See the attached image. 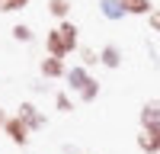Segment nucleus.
<instances>
[{
	"label": "nucleus",
	"instance_id": "nucleus-1",
	"mask_svg": "<svg viewBox=\"0 0 160 154\" xmlns=\"http://www.w3.org/2000/svg\"><path fill=\"white\" fill-rule=\"evenodd\" d=\"M80 48V29L71 23V19H64V23H58L55 29H48V35H45V51L51 58H68L71 51H77Z\"/></svg>",
	"mask_w": 160,
	"mask_h": 154
},
{
	"label": "nucleus",
	"instance_id": "nucleus-2",
	"mask_svg": "<svg viewBox=\"0 0 160 154\" xmlns=\"http://www.w3.org/2000/svg\"><path fill=\"white\" fill-rule=\"evenodd\" d=\"M64 80H68V90H71V93H74L80 103H93V100L99 96V80H96V77H93V74L83 68V64L71 68Z\"/></svg>",
	"mask_w": 160,
	"mask_h": 154
},
{
	"label": "nucleus",
	"instance_id": "nucleus-3",
	"mask_svg": "<svg viewBox=\"0 0 160 154\" xmlns=\"http://www.w3.org/2000/svg\"><path fill=\"white\" fill-rule=\"evenodd\" d=\"M3 135L13 141V145H19V148H26V145H29V125H26L22 119H19V116H10V119H7V125H3Z\"/></svg>",
	"mask_w": 160,
	"mask_h": 154
},
{
	"label": "nucleus",
	"instance_id": "nucleus-4",
	"mask_svg": "<svg viewBox=\"0 0 160 154\" xmlns=\"http://www.w3.org/2000/svg\"><path fill=\"white\" fill-rule=\"evenodd\" d=\"M16 116L29 125V132H38V128H45V122H48L35 103H19V106H16Z\"/></svg>",
	"mask_w": 160,
	"mask_h": 154
},
{
	"label": "nucleus",
	"instance_id": "nucleus-5",
	"mask_svg": "<svg viewBox=\"0 0 160 154\" xmlns=\"http://www.w3.org/2000/svg\"><path fill=\"white\" fill-rule=\"evenodd\" d=\"M38 71H42V77L45 80H58V77H68V64H64V58H51V55H45L42 58V64H38Z\"/></svg>",
	"mask_w": 160,
	"mask_h": 154
},
{
	"label": "nucleus",
	"instance_id": "nucleus-6",
	"mask_svg": "<svg viewBox=\"0 0 160 154\" xmlns=\"http://www.w3.org/2000/svg\"><path fill=\"white\" fill-rule=\"evenodd\" d=\"M141 128H160V100H148L138 112Z\"/></svg>",
	"mask_w": 160,
	"mask_h": 154
},
{
	"label": "nucleus",
	"instance_id": "nucleus-7",
	"mask_svg": "<svg viewBox=\"0 0 160 154\" xmlns=\"http://www.w3.org/2000/svg\"><path fill=\"white\" fill-rule=\"evenodd\" d=\"M138 148L144 154H160V128H141L138 132Z\"/></svg>",
	"mask_w": 160,
	"mask_h": 154
},
{
	"label": "nucleus",
	"instance_id": "nucleus-8",
	"mask_svg": "<svg viewBox=\"0 0 160 154\" xmlns=\"http://www.w3.org/2000/svg\"><path fill=\"white\" fill-rule=\"evenodd\" d=\"M99 13L109 23H118V19H125L128 13H125V7H122V0H99Z\"/></svg>",
	"mask_w": 160,
	"mask_h": 154
},
{
	"label": "nucleus",
	"instance_id": "nucleus-9",
	"mask_svg": "<svg viewBox=\"0 0 160 154\" xmlns=\"http://www.w3.org/2000/svg\"><path fill=\"white\" fill-rule=\"evenodd\" d=\"M99 64L109 68V71H115L118 64H122V48H118V45H102L99 48Z\"/></svg>",
	"mask_w": 160,
	"mask_h": 154
},
{
	"label": "nucleus",
	"instance_id": "nucleus-10",
	"mask_svg": "<svg viewBox=\"0 0 160 154\" xmlns=\"http://www.w3.org/2000/svg\"><path fill=\"white\" fill-rule=\"evenodd\" d=\"M122 7L128 16H151L154 7H151V0H122Z\"/></svg>",
	"mask_w": 160,
	"mask_h": 154
},
{
	"label": "nucleus",
	"instance_id": "nucleus-11",
	"mask_svg": "<svg viewBox=\"0 0 160 154\" xmlns=\"http://www.w3.org/2000/svg\"><path fill=\"white\" fill-rule=\"evenodd\" d=\"M48 13H51L58 23H64V19H68V13H71V0H48Z\"/></svg>",
	"mask_w": 160,
	"mask_h": 154
},
{
	"label": "nucleus",
	"instance_id": "nucleus-12",
	"mask_svg": "<svg viewBox=\"0 0 160 154\" xmlns=\"http://www.w3.org/2000/svg\"><path fill=\"white\" fill-rule=\"evenodd\" d=\"M55 106H58V112H74V100H71L68 90H58L55 93Z\"/></svg>",
	"mask_w": 160,
	"mask_h": 154
},
{
	"label": "nucleus",
	"instance_id": "nucleus-13",
	"mask_svg": "<svg viewBox=\"0 0 160 154\" xmlns=\"http://www.w3.org/2000/svg\"><path fill=\"white\" fill-rule=\"evenodd\" d=\"M29 3H32V0H0V13H19Z\"/></svg>",
	"mask_w": 160,
	"mask_h": 154
},
{
	"label": "nucleus",
	"instance_id": "nucleus-14",
	"mask_svg": "<svg viewBox=\"0 0 160 154\" xmlns=\"http://www.w3.org/2000/svg\"><path fill=\"white\" fill-rule=\"evenodd\" d=\"M80 64H83V68L99 64V51H93V48H87V45H80Z\"/></svg>",
	"mask_w": 160,
	"mask_h": 154
},
{
	"label": "nucleus",
	"instance_id": "nucleus-15",
	"mask_svg": "<svg viewBox=\"0 0 160 154\" xmlns=\"http://www.w3.org/2000/svg\"><path fill=\"white\" fill-rule=\"evenodd\" d=\"M10 32H13V38H16V42H32V29H29L26 23H16Z\"/></svg>",
	"mask_w": 160,
	"mask_h": 154
},
{
	"label": "nucleus",
	"instance_id": "nucleus-16",
	"mask_svg": "<svg viewBox=\"0 0 160 154\" xmlns=\"http://www.w3.org/2000/svg\"><path fill=\"white\" fill-rule=\"evenodd\" d=\"M148 23H151V29H154V32H160V7H157L151 16H148Z\"/></svg>",
	"mask_w": 160,
	"mask_h": 154
},
{
	"label": "nucleus",
	"instance_id": "nucleus-17",
	"mask_svg": "<svg viewBox=\"0 0 160 154\" xmlns=\"http://www.w3.org/2000/svg\"><path fill=\"white\" fill-rule=\"evenodd\" d=\"M7 119H10V116H7L3 109H0V128H3V125H7Z\"/></svg>",
	"mask_w": 160,
	"mask_h": 154
}]
</instances>
